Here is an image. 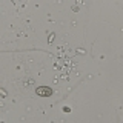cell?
I'll return each mask as SVG.
<instances>
[{
  "label": "cell",
  "instance_id": "1",
  "mask_svg": "<svg viewBox=\"0 0 123 123\" xmlns=\"http://www.w3.org/2000/svg\"><path fill=\"white\" fill-rule=\"evenodd\" d=\"M36 92H37V95H42V97H49L52 94V89L48 86H40V88H37Z\"/></svg>",
  "mask_w": 123,
  "mask_h": 123
}]
</instances>
